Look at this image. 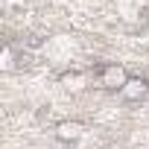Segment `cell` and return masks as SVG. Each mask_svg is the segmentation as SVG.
I'll return each instance as SVG.
<instances>
[{"label": "cell", "mask_w": 149, "mask_h": 149, "mask_svg": "<svg viewBox=\"0 0 149 149\" xmlns=\"http://www.w3.org/2000/svg\"><path fill=\"white\" fill-rule=\"evenodd\" d=\"M126 82H129V73H126L120 64H105L102 73H100V85L108 88V91H123Z\"/></svg>", "instance_id": "cell-1"}, {"label": "cell", "mask_w": 149, "mask_h": 149, "mask_svg": "<svg viewBox=\"0 0 149 149\" xmlns=\"http://www.w3.org/2000/svg\"><path fill=\"white\" fill-rule=\"evenodd\" d=\"M123 100H129V102H137V100H143L146 94H149V82L146 79H140V76H129V82L123 85Z\"/></svg>", "instance_id": "cell-2"}, {"label": "cell", "mask_w": 149, "mask_h": 149, "mask_svg": "<svg viewBox=\"0 0 149 149\" xmlns=\"http://www.w3.org/2000/svg\"><path fill=\"white\" fill-rule=\"evenodd\" d=\"M56 137H58V140H79V137H82V123H76V120L58 123V126H56Z\"/></svg>", "instance_id": "cell-3"}]
</instances>
